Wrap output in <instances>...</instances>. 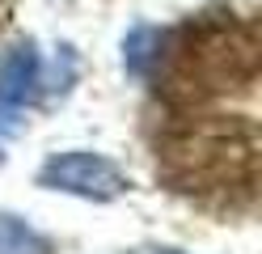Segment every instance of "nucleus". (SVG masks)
Listing matches in <instances>:
<instances>
[{
	"label": "nucleus",
	"instance_id": "obj_1",
	"mask_svg": "<svg viewBox=\"0 0 262 254\" xmlns=\"http://www.w3.org/2000/svg\"><path fill=\"white\" fill-rule=\"evenodd\" d=\"M38 186H47V191H63V195H76V199L106 203V199H119L127 186H131V178L106 157V152L68 148V152H51V157L42 161Z\"/></svg>",
	"mask_w": 262,
	"mask_h": 254
},
{
	"label": "nucleus",
	"instance_id": "obj_4",
	"mask_svg": "<svg viewBox=\"0 0 262 254\" xmlns=\"http://www.w3.org/2000/svg\"><path fill=\"white\" fill-rule=\"evenodd\" d=\"M161 47H165V38H161V34L157 30H136V34H131V38H127V68H131V72H148V68L152 64H161Z\"/></svg>",
	"mask_w": 262,
	"mask_h": 254
},
{
	"label": "nucleus",
	"instance_id": "obj_2",
	"mask_svg": "<svg viewBox=\"0 0 262 254\" xmlns=\"http://www.w3.org/2000/svg\"><path fill=\"white\" fill-rule=\"evenodd\" d=\"M38 81H42V60H38L34 38L13 43L0 55V102L5 106H26L38 93Z\"/></svg>",
	"mask_w": 262,
	"mask_h": 254
},
{
	"label": "nucleus",
	"instance_id": "obj_3",
	"mask_svg": "<svg viewBox=\"0 0 262 254\" xmlns=\"http://www.w3.org/2000/svg\"><path fill=\"white\" fill-rule=\"evenodd\" d=\"M0 254H51V242L17 216H0Z\"/></svg>",
	"mask_w": 262,
	"mask_h": 254
}]
</instances>
